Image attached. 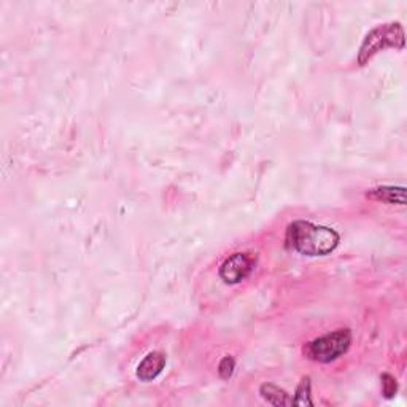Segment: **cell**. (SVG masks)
<instances>
[{
    "instance_id": "obj_1",
    "label": "cell",
    "mask_w": 407,
    "mask_h": 407,
    "mask_svg": "<svg viewBox=\"0 0 407 407\" xmlns=\"http://www.w3.org/2000/svg\"><path fill=\"white\" fill-rule=\"evenodd\" d=\"M339 234L334 229L308 222H294L287 231L288 247L306 257L330 254L339 245Z\"/></svg>"
},
{
    "instance_id": "obj_2",
    "label": "cell",
    "mask_w": 407,
    "mask_h": 407,
    "mask_svg": "<svg viewBox=\"0 0 407 407\" xmlns=\"http://www.w3.org/2000/svg\"><path fill=\"white\" fill-rule=\"evenodd\" d=\"M350 344L352 332L349 330H339L308 342L304 347V355L312 361L330 363L344 355L350 349Z\"/></svg>"
},
{
    "instance_id": "obj_3",
    "label": "cell",
    "mask_w": 407,
    "mask_h": 407,
    "mask_svg": "<svg viewBox=\"0 0 407 407\" xmlns=\"http://www.w3.org/2000/svg\"><path fill=\"white\" fill-rule=\"evenodd\" d=\"M386 47H396L403 48L404 47V32L401 24L391 23V24H384V26L376 27L374 31L367 34L365 42H363L360 56H358V61L360 64H365L366 61L384 50Z\"/></svg>"
},
{
    "instance_id": "obj_4",
    "label": "cell",
    "mask_w": 407,
    "mask_h": 407,
    "mask_svg": "<svg viewBox=\"0 0 407 407\" xmlns=\"http://www.w3.org/2000/svg\"><path fill=\"white\" fill-rule=\"evenodd\" d=\"M257 258L250 253H234L220 267V277L226 283H239L253 272Z\"/></svg>"
},
{
    "instance_id": "obj_5",
    "label": "cell",
    "mask_w": 407,
    "mask_h": 407,
    "mask_svg": "<svg viewBox=\"0 0 407 407\" xmlns=\"http://www.w3.org/2000/svg\"><path fill=\"white\" fill-rule=\"evenodd\" d=\"M166 355L163 352H151L144 358V361L140 363L137 367V377L144 382H150L158 377L163 372L166 366Z\"/></svg>"
},
{
    "instance_id": "obj_6",
    "label": "cell",
    "mask_w": 407,
    "mask_h": 407,
    "mask_svg": "<svg viewBox=\"0 0 407 407\" xmlns=\"http://www.w3.org/2000/svg\"><path fill=\"white\" fill-rule=\"evenodd\" d=\"M367 198L389 204H399L406 205V189L403 186H382L367 193Z\"/></svg>"
},
{
    "instance_id": "obj_7",
    "label": "cell",
    "mask_w": 407,
    "mask_h": 407,
    "mask_svg": "<svg viewBox=\"0 0 407 407\" xmlns=\"http://www.w3.org/2000/svg\"><path fill=\"white\" fill-rule=\"evenodd\" d=\"M259 393H261L264 401H267V403L272 406H291L293 404V398H290V395H288L285 390L278 389L277 385L264 384V385H261V389H259Z\"/></svg>"
},
{
    "instance_id": "obj_8",
    "label": "cell",
    "mask_w": 407,
    "mask_h": 407,
    "mask_svg": "<svg viewBox=\"0 0 407 407\" xmlns=\"http://www.w3.org/2000/svg\"><path fill=\"white\" fill-rule=\"evenodd\" d=\"M293 404L296 406H313V401L311 398V379L304 377L296 390V396L293 398Z\"/></svg>"
},
{
    "instance_id": "obj_9",
    "label": "cell",
    "mask_w": 407,
    "mask_h": 407,
    "mask_svg": "<svg viewBox=\"0 0 407 407\" xmlns=\"http://www.w3.org/2000/svg\"><path fill=\"white\" fill-rule=\"evenodd\" d=\"M382 380V393H384L385 398H393L398 391V384H396V379L390 374H384L380 377Z\"/></svg>"
},
{
    "instance_id": "obj_10",
    "label": "cell",
    "mask_w": 407,
    "mask_h": 407,
    "mask_svg": "<svg viewBox=\"0 0 407 407\" xmlns=\"http://www.w3.org/2000/svg\"><path fill=\"white\" fill-rule=\"evenodd\" d=\"M234 366H235V363H234L233 358L231 356H224L222 360V363H220V366H218L220 377H222V379H229V377H231L233 372H234Z\"/></svg>"
}]
</instances>
